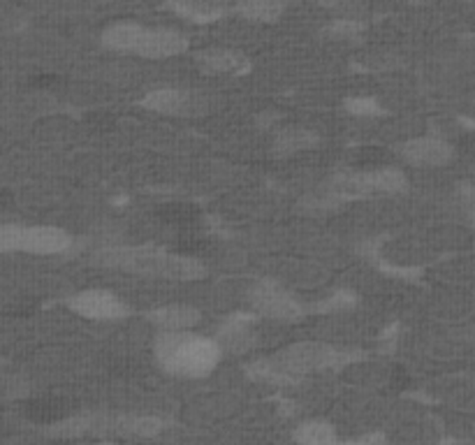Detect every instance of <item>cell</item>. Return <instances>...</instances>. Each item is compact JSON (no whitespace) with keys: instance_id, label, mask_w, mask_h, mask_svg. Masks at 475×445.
I'll return each instance as SVG.
<instances>
[{"instance_id":"obj_1","label":"cell","mask_w":475,"mask_h":445,"mask_svg":"<svg viewBox=\"0 0 475 445\" xmlns=\"http://www.w3.org/2000/svg\"><path fill=\"white\" fill-rule=\"evenodd\" d=\"M96 260L104 267L167 280H195L207 274L204 265L193 257L174 256L158 246H110L100 250Z\"/></svg>"},{"instance_id":"obj_2","label":"cell","mask_w":475,"mask_h":445,"mask_svg":"<svg viewBox=\"0 0 475 445\" xmlns=\"http://www.w3.org/2000/svg\"><path fill=\"white\" fill-rule=\"evenodd\" d=\"M160 369L181 379H204L216 369L220 348L213 339L190 332H160L156 339Z\"/></svg>"},{"instance_id":"obj_3","label":"cell","mask_w":475,"mask_h":445,"mask_svg":"<svg viewBox=\"0 0 475 445\" xmlns=\"http://www.w3.org/2000/svg\"><path fill=\"white\" fill-rule=\"evenodd\" d=\"M362 360L360 350H343V348L327 346L320 341H302L283 348L269 364L276 372L290 379H302L311 372H327V369H343L350 362Z\"/></svg>"},{"instance_id":"obj_4","label":"cell","mask_w":475,"mask_h":445,"mask_svg":"<svg viewBox=\"0 0 475 445\" xmlns=\"http://www.w3.org/2000/svg\"><path fill=\"white\" fill-rule=\"evenodd\" d=\"M409 188V179L406 174L392 167L385 170H373V172H360V174H350V177H341L334 183L336 200H346V197H362V196H373V193H403Z\"/></svg>"},{"instance_id":"obj_5","label":"cell","mask_w":475,"mask_h":445,"mask_svg":"<svg viewBox=\"0 0 475 445\" xmlns=\"http://www.w3.org/2000/svg\"><path fill=\"white\" fill-rule=\"evenodd\" d=\"M250 304L260 316L283 320V323H293L304 316L306 309L299 304L293 295L283 290L274 280H260L256 288L250 290Z\"/></svg>"},{"instance_id":"obj_6","label":"cell","mask_w":475,"mask_h":445,"mask_svg":"<svg viewBox=\"0 0 475 445\" xmlns=\"http://www.w3.org/2000/svg\"><path fill=\"white\" fill-rule=\"evenodd\" d=\"M67 304L77 316L88 318V320H119L130 313L128 306L107 290H84L70 297Z\"/></svg>"},{"instance_id":"obj_7","label":"cell","mask_w":475,"mask_h":445,"mask_svg":"<svg viewBox=\"0 0 475 445\" xmlns=\"http://www.w3.org/2000/svg\"><path fill=\"white\" fill-rule=\"evenodd\" d=\"M70 246H73V237L65 230H61V227H21L19 250H28V253H35V256H56V253H65Z\"/></svg>"},{"instance_id":"obj_8","label":"cell","mask_w":475,"mask_h":445,"mask_svg":"<svg viewBox=\"0 0 475 445\" xmlns=\"http://www.w3.org/2000/svg\"><path fill=\"white\" fill-rule=\"evenodd\" d=\"M216 346L220 348V353H249L250 348L256 346V332H253V316L239 313V316H230L226 323L220 325L216 332Z\"/></svg>"},{"instance_id":"obj_9","label":"cell","mask_w":475,"mask_h":445,"mask_svg":"<svg viewBox=\"0 0 475 445\" xmlns=\"http://www.w3.org/2000/svg\"><path fill=\"white\" fill-rule=\"evenodd\" d=\"M399 151L406 163L418 167H441L452 160V147L441 137H415L402 144Z\"/></svg>"},{"instance_id":"obj_10","label":"cell","mask_w":475,"mask_h":445,"mask_svg":"<svg viewBox=\"0 0 475 445\" xmlns=\"http://www.w3.org/2000/svg\"><path fill=\"white\" fill-rule=\"evenodd\" d=\"M188 50V37L172 28H144L134 54L144 58H170Z\"/></svg>"},{"instance_id":"obj_11","label":"cell","mask_w":475,"mask_h":445,"mask_svg":"<svg viewBox=\"0 0 475 445\" xmlns=\"http://www.w3.org/2000/svg\"><path fill=\"white\" fill-rule=\"evenodd\" d=\"M140 104L147 110L160 111V114H193V111L202 110L200 98L179 91V88H156L144 96Z\"/></svg>"},{"instance_id":"obj_12","label":"cell","mask_w":475,"mask_h":445,"mask_svg":"<svg viewBox=\"0 0 475 445\" xmlns=\"http://www.w3.org/2000/svg\"><path fill=\"white\" fill-rule=\"evenodd\" d=\"M149 320L158 325L160 332H188L193 325L200 323V311L186 304H170L153 309Z\"/></svg>"},{"instance_id":"obj_13","label":"cell","mask_w":475,"mask_h":445,"mask_svg":"<svg viewBox=\"0 0 475 445\" xmlns=\"http://www.w3.org/2000/svg\"><path fill=\"white\" fill-rule=\"evenodd\" d=\"M197 63H200L202 70H207V73L241 74L249 73L250 67V63L246 61L244 54L232 50H218V47L200 51V54H197Z\"/></svg>"},{"instance_id":"obj_14","label":"cell","mask_w":475,"mask_h":445,"mask_svg":"<svg viewBox=\"0 0 475 445\" xmlns=\"http://www.w3.org/2000/svg\"><path fill=\"white\" fill-rule=\"evenodd\" d=\"M144 26L133 24V21H121V24L110 26L103 35V42L116 51H134L142 40Z\"/></svg>"},{"instance_id":"obj_15","label":"cell","mask_w":475,"mask_h":445,"mask_svg":"<svg viewBox=\"0 0 475 445\" xmlns=\"http://www.w3.org/2000/svg\"><path fill=\"white\" fill-rule=\"evenodd\" d=\"M293 439L297 441L299 445H336L334 427L323 420L302 422V425L295 429Z\"/></svg>"},{"instance_id":"obj_16","label":"cell","mask_w":475,"mask_h":445,"mask_svg":"<svg viewBox=\"0 0 475 445\" xmlns=\"http://www.w3.org/2000/svg\"><path fill=\"white\" fill-rule=\"evenodd\" d=\"M96 429H98V415L81 413L54 425L50 429V433L51 436H61V439H80V436H86V433H96Z\"/></svg>"},{"instance_id":"obj_17","label":"cell","mask_w":475,"mask_h":445,"mask_svg":"<svg viewBox=\"0 0 475 445\" xmlns=\"http://www.w3.org/2000/svg\"><path fill=\"white\" fill-rule=\"evenodd\" d=\"M170 10L195 21V24H211L226 14V7L216 5V3H172Z\"/></svg>"},{"instance_id":"obj_18","label":"cell","mask_w":475,"mask_h":445,"mask_svg":"<svg viewBox=\"0 0 475 445\" xmlns=\"http://www.w3.org/2000/svg\"><path fill=\"white\" fill-rule=\"evenodd\" d=\"M316 142H318V137L311 133V130L287 128V130H283V133H279L274 149L279 156H287V153L302 151V149H311Z\"/></svg>"},{"instance_id":"obj_19","label":"cell","mask_w":475,"mask_h":445,"mask_svg":"<svg viewBox=\"0 0 475 445\" xmlns=\"http://www.w3.org/2000/svg\"><path fill=\"white\" fill-rule=\"evenodd\" d=\"M234 12H239L249 21H276L283 14V5L267 3V0H249V3L234 7Z\"/></svg>"},{"instance_id":"obj_20","label":"cell","mask_w":475,"mask_h":445,"mask_svg":"<svg viewBox=\"0 0 475 445\" xmlns=\"http://www.w3.org/2000/svg\"><path fill=\"white\" fill-rule=\"evenodd\" d=\"M346 111L353 116H380L383 114V107L376 103V98L357 96V98L346 100Z\"/></svg>"},{"instance_id":"obj_21","label":"cell","mask_w":475,"mask_h":445,"mask_svg":"<svg viewBox=\"0 0 475 445\" xmlns=\"http://www.w3.org/2000/svg\"><path fill=\"white\" fill-rule=\"evenodd\" d=\"M362 28H364V24L357 21V19H336L334 24L327 26V33L334 37H353L357 35Z\"/></svg>"},{"instance_id":"obj_22","label":"cell","mask_w":475,"mask_h":445,"mask_svg":"<svg viewBox=\"0 0 475 445\" xmlns=\"http://www.w3.org/2000/svg\"><path fill=\"white\" fill-rule=\"evenodd\" d=\"M355 304V297L350 293H336L332 297H327L325 302L316 306V311L320 313H329V311H341V309H348V306Z\"/></svg>"},{"instance_id":"obj_23","label":"cell","mask_w":475,"mask_h":445,"mask_svg":"<svg viewBox=\"0 0 475 445\" xmlns=\"http://www.w3.org/2000/svg\"><path fill=\"white\" fill-rule=\"evenodd\" d=\"M21 227L24 226H0V253L19 250L21 244Z\"/></svg>"},{"instance_id":"obj_24","label":"cell","mask_w":475,"mask_h":445,"mask_svg":"<svg viewBox=\"0 0 475 445\" xmlns=\"http://www.w3.org/2000/svg\"><path fill=\"white\" fill-rule=\"evenodd\" d=\"M353 445H392V443L385 439L383 433H372V436H366V439H362L360 443H353Z\"/></svg>"}]
</instances>
